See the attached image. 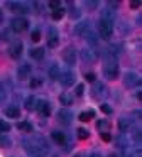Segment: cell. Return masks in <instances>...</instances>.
Returning a JSON list of instances; mask_svg holds the SVG:
<instances>
[{
    "label": "cell",
    "instance_id": "cell-1",
    "mask_svg": "<svg viewBox=\"0 0 142 157\" xmlns=\"http://www.w3.org/2000/svg\"><path fill=\"white\" fill-rule=\"evenodd\" d=\"M44 142H46V140H42V139H36L34 142L26 140L24 147H26L29 157H44L46 155V152L49 150V147H47V144H44Z\"/></svg>",
    "mask_w": 142,
    "mask_h": 157
},
{
    "label": "cell",
    "instance_id": "cell-2",
    "mask_svg": "<svg viewBox=\"0 0 142 157\" xmlns=\"http://www.w3.org/2000/svg\"><path fill=\"white\" fill-rule=\"evenodd\" d=\"M103 75L107 79H117L118 76V66L115 63V59H108L103 66Z\"/></svg>",
    "mask_w": 142,
    "mask_h": 157
},
{
    "label": "cell",
    "instance_id": "cell-3",
    "mask_svg": "<svg viewBox=\"0 0 142 157\" xmlns=\"http://www.w3.org/2000/svg\"><path fill=\"white\" fill-rule=\"evenodd\" d=\"M112 32H113V29H112V22H107L101 19L100 22H98V34H100L101 39H105V41H108V39L112 37Z\"/></svg>",
    "mask_w": 142,
    "mask_h": 157
},
{
    "label": "cell",
    "instance_id": "cell-4",
    "mask_svg": "<svg viewBox=\"0 0 142 157\" xmlns=\"http://www.w3.org/2000/svg\"><path fill=\"white\" fill-rule=\"evenodd\" d=\"M12 31L14 32H24V31H27V27H29V24H27V21L24 17H15V19H12Z\"/></svg>",
    "mask_w": 142,
    "mask_h": 157
},
{
    "label": "cell",
    "instance_id": "cell-5",
    "mask_svg": "<svg viewBox=\"0 0 142 157\" xmlns=\"http://www.w3.org/2000/svg\"><path fill=\"white\" fill-rule=\"evenodd\" d=\"M32 73V68H30L29 63H22V64L17 68V78L19 79H27Z\"/></svg>",
    "mask_w": 142,
    "mask_h": 157
},
{
    "label": "cell",
    "instance_id": "cell-6",
    "mask_svg": "<svg viewBox=\"0 0 142 157\" xmlns=\"http://www.w3.org/2000/svg\"><path fill=\"white\" fill-rule=\"evenodd\" d=\"M124 85L127 86V88H134L135 85H140V79L137 78V75L135 73H125V78H124Z\"/></svg>",
    "mask_w": 142,
    "mask_h": 157
},
{
    "label": "cell",
    "instance_id": "cell-7",
    "mask_svg": "<svg viewBox=\"0 0 142 157\" xmlns=\"http://www.w3.org/2000/svg\"><path fill=\"white\" fill-rule=\"evenodd\" d=\"M57 44H59L57 31L54 27H49V31H47V46L49 48H57Z\"/></svg>",
    "mask_w": 142,
    "mask_h": 157
},
{
    "label": "cell",
    "instance_id": "cell-8",
    "mask_svg": "<svg viewBox=\"0 0 142 157\" xmlns=\"http://www.w3.org/2000/svg\"><path fill=\"white\" fill-rule=\"evenodd\" d=\"M36 108H37V112H39L41 117H49L51 115V105L46 101V100H39L37 105H36Z\"/></svg>",
    "mask_w": 142,
    "mask_h": 157
},
{
    "label": "cell",
    "instance_id": "cell-9",
    "mask_svg": "<svg viewBox=\"0 0 142 157\" xmlns=\"http://www.w3.org/2000/svg\"><path fill=\"white\" fill-rule=\"evenodd\" d=\"M63 59L66 64H74L76 63V51L73 48H68L63 51Z\"/></svg>",
    "mask_w": 142,
    "mask_h": 157
},
{
    "label": "cell",
    "instance_id": "cell-10",
    "mask_svg": "<svg viewBox=\"0 0 142 157\" xmlns=\"http://www.w3.org/2000/svg\"><path fill=\"white\" fill-rule=\"evenodd\" d=\"M59 81L63 83L64 86H71L74 83V75H73V71H63L59 75Z\"/></svg>",
    "mask_w": 142,
    "mask_h": 157
},
{
    "label": "cell",
    "instance_id": "cell-11",
    "mask_svg": "<svg viewBox=\"0 0 142 157\" xmlns=\"http://www.w3.org/2000/svg\"><path fill=\"white\" fill-rule=\"evenodd\" d=\"M81 58H83V61H86V63H95L97 61V52H95L91 48H85L83 51H81Z\"/></svg>",
    "mask_w": 142,
    "mask_h": 157
},
{
    "label": "cell",
    "instance_id": "cell-12",
    "mask_svg": "<svg viewBox=\"0 0 142 157\" xmlns=\"http://www.w3.org/2000/svg\"><path fill=\"white\" fill-rule=\"evenodd\" d=\"M20 54H22V42H20V41H14L12 44H10V58L17 59Z\"/></svg>",
    "mask_w": 142,
    "mask_h": 157
},
{
    "label": "cell",
    "instance_id": "cell-13",
    "mask_svg": "<svg viewBox=\"0 0 142 157\" xmlns=\"http://www.w3.org/2000/svg\"><path fill=\"white\" fill-rule=\"evenodd\" d=\"M71 113L68 112V110H59L57 112V120H59L61 123H64V125H68V123H71Z\"/></svg>",
    "mask_w": 142,
    "mask_h": 157
},
{
    "label": "cell",
    "instance_id": "cell-14",
    "mask_svg": "<svg viewBox=\"0 0 142 157\" xmlns=\"http://www.w3.org/2000/svg\"><path fill=\"white\" fill-rule=\"evenodd\" d=\"M51 139L56 144H59V145H64V144H66V135H64L63 132H57V130H54V132L51 133Z\"/></svg>",
    "mask_w": 142,
    "mask_h": 157
},
{
    "label": "cell",
    "instance_id": "cell-15",
    "mask_svg": "<svg viewBox=\"0 0 142 157\" xmlns=\"http://www.w3.org/2000/svg\"><path fill=\"white\" fill-rule=\"evenodd\" d=\"M29 56H30L32 59H36V61L44 59V48H34L32 51L29 52Z\"/></svg>",
    "mask_w": 142,
    "mask_h": 157
},
{
    "label": "cell",
    "instance_id": "cell-16",
    "mask_svg": "<svg viewBox=\"0 0 142 157\" xmlns=\"http://www.w3.org/2000/svg\"><path fill=\"white\" fill-rule=\"evenodd\" d=\"M88 27H90V25H88V22L83 21V22H80V24L74 27V32H76L78 36H85V32H88Z\"/></svg>",
    "mask_w": 142,
    "mask_h": 157
},
{
    "label": "cell",
    "instance_id": "cell-17",
    "mask_svg": "<svg viewBox=\"0 0 142 157\" xmlns=\"http://www.w3.org/2000/svg\"><path fill=\"white\" fill-rule=\"evenodd\" d=\"M7 7H9L12 12H19V14H24V12H27V9H24L20 4H15V2H7Z\"/></svg>",
    "mask_w": 142,
    "mask_h": 157
},
{
    "label": "cell",
    "instance_id": "cell-18",
    "mask_svg": "<svg viewBox=\"0 0 142 157\" xmlns=\"http://www.w3.org/2000/svg\"><path fill=\"white\" fill-rule=\"evenodd\" d=\"M118 128H120V132H128V130H130V120L120 118L118 120Z\"/></svg>",
    "mask_w": 142,
    "mask_h": 157
},
{
    "label": "cell",
    "instance_id": "cell-19",
    "mask_svg": "<svg viewBox=\"0 0 142 157\" xmlns=\"http://www.w3.org/2000/svg\"><path fill=\"white\" fill-rule=\"evenodd\" d=\"M5 115L9 117V118H19L20 112H19V108H17V106H9V108L5 110Z\"/></svg>",
    "mask_w": 142,
    "mask_h": 157
},
{
    "label": "cell",
    "instance_id": "cell-20",
    "mask_svg": "<svg viewBox=\"0 0 142 157\" xmlns=\"http://www.w3.org/2000/svg\"><path fill=\"white\" fill-rule=\"evenodd\" d=\"M59 75H61L59 66H57V64H53V66L49 68V78H51V79H57V78H59Z\"/></svg>",
    "mask_w": 142,
    "mask_h": 157
},
{
    "label": "cell",
    "instance_id": "cell-21",
    "mask_svg": "<svg viewBox=\"0 0 142 157\" xmlns=\"http://www.w3.org/2000/svg\"><path fill=\"white\" fill-rule=\"evenodd\" d=\"M93 115H95V112H91V110H90V112L80 113V117H78V118H80V122H85V123H86V122H90V120L93 118Z\"/></svg>",
    "mask_w": 142,
    "mask_h": 157
},
{
    "label": "cell",
    "instance_id": "cell-22",
    "mask_svg": "<svg viewBox=\"0 0 142 157\" xmlns=\"http://www.w3.org/2000/svg\"><path fill=\"white\" fill-rule=\"evenodd\" d=\"M59 101L63 103L64 106H69V105H73V98H71V95H68V93H63V95L59 96Z\"/></svg>",
    "mask_w": 142,
    "mask_h": 157
},
{
    "label": "cell",
    "instance_id": "cell-23",
    "mask_svg": "<svg viewBox=\"0 0 142 157\" xmlns=\"http://www.w3.org/2000/svg\"><path fill=\"white\" fill-rule=\"evenodd\" d=\"M36 105H37V100L34 98V96H29V98L26 100V110H29V112L36 108Z\"/></svg>",
    "mask_w": 142,
    "mask_h": 157
},
{
    "label": "cell",
    "instance_id": "cell-24",
    "mask_svg": "<svg viewBox=\"0 0 142 157\" xmlns=\"http://www.w3.org/2000/svg\"><path fill=\"white\" fill-rule=\"evenodd\" d=\"M63 17H64V10H63V9L53 10V14H51V19H53V21H61Z\"/></svg>",
    "mask_w": 142,
    "mask_h": 157
},
{
    "label": "cell",
    "instance_id": "cell-25",
    "mask_svg": "<svg viewBox=\"0 0 142 157\" xmlns=\"http://www.w3.org/2000/svg\"><path fill=\"white\" fill-rule=\"evenodd\" d=\"M17 128L24 130V132H30V130H32V123H29V122H20L19 125H17Z\"/></svg>",
    "mask_w": 142,
    "mask_h": 157
},
{
    "label": "cell",
    "instance_id": "cell-26",
    "mask_svg": "<svg viewBox=\"0 0 142 157\" xmlns=\"http://www.w3.org/2000/svg\"><path fill=\"white\" fill-rule=\"evenodd\" d=\"M88 137H90V132H88V130L78 128V139L80 140H85V139H88Z\"/></svg>",
    "mask_w": 142,
    "mask_h": 157
},
{
    "label": "cell",
    "instance_id": "cell-27",
    "mask_svg": "<svg viewBox=\"0 0 142 157\" xmlns=\"http://www.w3.org/2000/svg\"><path fill=\"white\" fill-rule=\"evenodd\" d=\"M9 130H10V125H9V122H5V120H0V132L7 133Z\"/></svg>",
    "mask_w": 142,
    "mask_h": 157
},
{
    "label": "cell",
    "instance_id": "cell-28",
    "mask_svg": "<svg viewBox=\"0 0 142 157\" xmlns=\"http://www.w3.org/2000/svg\"><path fill=\"white\" fill-rule=\"evenodd\" d=\"M0 147H10V139L5 135H0Z\"/></svg>",
    "mask_w": 142,
    "mask_h": 157
},
{
    "label": "cell",
    "instance_id": "cell-29",
    "mask_svg": "<svg viewBox=\"0 0 142 157\" xmlns=\"http://www.w3.org/2000/svg\"><path fill=\"white\" fill-rule=\"evenodd\" d=\"M103 88H105V86L101 85V83H98V85H95V86H93V95L97 96V95H100V93H103Z\"/></svg>",
    "mask_w": 142,
    "mask_h": 157
},
{
    "label": "cell",
    "instance_id": "cell-30",
    "mask_svg": "<svg viewBox=\"0 0 142 157\" xmlns=\"http://www.w3.org/2000/svg\"><path fill=\"white\" fill-rule=\"evenodd\" d=\"M41 85H42V81L39 78H30V88H39Z\"/></svg>",
    "mask_w": 142,
    "mask_h": 157
},
{
    "label": "cell",
    "instance_id": "cell-31",
    "mask_svg": "<svg viewBox=\"0 0 142 157\" xmlns=\"http://www.w3.org/2000/svg\"><path fill=\"white\" fill-rule=\"evenodd\" d=\"M30 39H32L34 42H39L41 41V31H34L32 36H30Z\"/></svg>",
    "mask_w": 142,
    "mask_h": 157
},
{
    "label": "cell",
    "instance_id": "cell-32",
    "mask_svg": "<svg viewBox=\"0 0 142 157\" xmlns=\"http://www.w3.org/2000/svg\"><path fill=\"white\" fill-rule=\"evenodd\" d=\"M107 127H108V122H107V120H98V122H97V128H101V130H103V128H107Z\"/></svg>",
    "mask_w": 142,
    "mask_h": 157
},
{
    "label": "cell",
    "instance_id": "cell-33",
    "mask_svg": "<svg viewBox=\"0 0 142 157\" xmlns=\"http://www.w3.org/2000/svg\"><path fill=\"white\" fill-rule=\"evenodd\" d=\"M100 108H101V112L107 113V115H110V113H112V106H110V105H107V103H103V105H101Z\"/></svg>",
    "mask_w": 142,
    "mask_h": 157
},
{
    "label": "cell",
    "instance_id": "cell-34",
    "mask_svg": "<svg viewBox=\"0 0 142 157\" xmlns=\"http://www.w3.org/2000/svg\"><path fill=\"white\" fill-rule=\"evenodd\" d=\"M85 78H86V81H90V83H95V79H97V76H95V73H86V75H85Z\"/></svg>",
    "mask_w": 142,
    "mask_h": 157
},
{
    "label": "cell",
    "instance_id": "cell-35",
    "mask_svg": "<svg viewBox=\"0 0 142 157\" xmlns=\"http://www.w3.org/2000/svg\"><path fill=\"white\" fill-rule=\"evenodd\" d=\"M83 91H85V85H78L74 93H76V96H81V95H83Z\"/></svg>",
    "mask_w": 142,
    "mask_h": 157
},
{
    "label": "cell",
    "instance_id": "cell-36",
    "mask_svg": "<svg viewBox=\"0 0 142 157\" xmlns=\"http://www.w3.org/2000/svg\"><path fill=\"white\" fill-rule=\"evenodd\" d=\"M101 140H103V142H110L112 135H110V133H107V132H101Z\"/></svg>",
    "mask_w": 142,
    "mask_h": 157
},
{
    "label": "cell",
    "instance_id": "cell-37",
    "mask_svg": "<svg viewBox=\"0 0 142 157\" xmlns=\"http://www.w3.org/2000/svg\"><path fill=\"white\" fill-rule=\"evenodd\" d=\"M3 101H5V90H3L2 83H0V103H3Z\"/></svg>",
    "mask_w": 142,
    "mask_h": 157
},
{
    "label": "cell",
    "instance_id": "cell-38",
    "mask_svg": "<svg viewBox=\"0 0 142 157\" xmlns=\"http://www.w3.org/2000/svg\"><path fill=\"white\" fill-rule=\"evenodd\" d=\"M49 7L53 9V10H57V9H59V2H56V0H51V2H49Z\"/></svg>",
    "mask_w": 142,
    "mask_h": 157
},
{
    "label": "cell",
    "instance_id": "cell-39",
    "mask_svg": "<svg viewBox=\"0 0 142 157\" xmlns=\"http://www.w3.org/2000/svg\"><path fill=\"white\" fill-rule=\"evenodd\" d=\"M108 5H110V9H117L120 5V2H108Z\"/></svg>",
    "mask_w": 142,
    "mask_h": 157
},
{
    "label": "cell",
    "instance_id": "cell-40",
    "mask_svg": "<svg viewBox=\"0 0 142 157\" xmlns=\"http://www.w3.org/2000/svg\"><path fill=\"white\" fill-rule=\"evenodd\" d=\"M130 7L132 9H139L140 7V2H130Z\"/></svg>",
    "mask_w": 142,
    "mask_h": 157
},
{
    "label": "cell",
    "instance_id": "cell-41",
    "mask_svg": "<svg viewBox=\"0 0 142 157\" xmlns=\"http://www.w3.org/2000/svg\"><path fill=\"white\" fill-rule=\"evenodd\" d=\"M90 157H101V155H100V154H97V152H95V154H91Z\"/></svg>",
    "mask_w": 142,
    "mask_h": 157
},
{
    "label": "cell",
    "instance_id": "cell-42",
    "mask_svg": "<svg viewBox=\"0 0 142 157\" xmlns=\"http://www.w3.org/2000/svg\"><path fill=\"white\" fill-rule=\"evenodd\" d=\"M2 22H3V14L0 12V24H2Z\"/></svg>",
    "mask_w": 142,
    "mask_h": 157
},
{
    "label": "cell",
    "instance_id": "cell-43",
    "mask_svg": "<svg viewBox=\"0 0 142 157\" xmlns=\"http://www.w3.org/2000/svg\"><path fill=\"white\" fill-rule=\"evenodd\" d=\"M108 157H117V154H110V155H108Z\"/></svg>",
    "mask_w": 142,
    "mask_h": 157
},
{
    "label": "cell",
    "instance_id": "cell-44",
    "mask_svg": "<svg viewBox=\"0 0 142 157\" xmlns=\"http://www.w3.org/2000/svg\"><path fill=\"white\" fill-rule=\"evenodd\" d=\"M74 157H81V155H74Z\"/></svg>",
    "mask_w": 142,
    "mask_h": 157
},
{
    "label": "cell",
    "instance_id": "cell-45",
    "mask_svg": "<svg viewBox=\"0 0 142 157\" xmlns=\"http://www.w3.org/2000/svg\"><path fill=\"white\" fill-rule=\"evenodd\" d=\"M125 157H130V155H125Z\"/></svg>",
    "mask_w": 142,
    "mask_h": 157
},
{
    "label": "cell",
    "instance_id": "cell-46",
    "mask_svg": "<svg viewBox=\"0 0 142 157\" xmlns=\"http://www.w3.org/2000/svg\"><path fill=\"white\" fill-rule=\"evenodd\" d=\"M53 157H57V155H53Z\"/></svg>",
    "mask_w": 142,
    "mask_h": 157
}]
</instances>
